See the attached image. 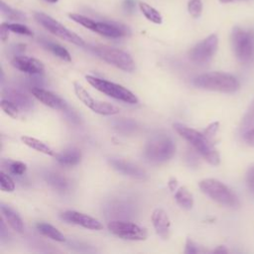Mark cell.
Segmentation results:
<instances>
[{
    "mask_svg": "<svg viewBox=\"0 0 254 254\" xmlns=\"http://www.w3.org/2000/svg\"><path fill=\"white\" fill-rule=\"evenodd\" d=\"M85 78H86L87 82L90 85H92L95 89L99 90L100 92H102L112 98L127 102L129 104L138 103L137 96L133 92H131L129 89H127L126 87H124L120 84H117V83H114V82H111L106 79H102V78H99V77H96L93 75H89V74L85 75Z\"/></svg>",
    "mask_w": 254,
    "mask_h": 254,
    "instance_id": "obj_6",
    "label": "cell"
},
{
    "mask_svg": "<svg viewBox=\"0 0 254 254\" xmlns=\"http://www.w3.org/2000/svg\"><path fill=\"white\" fill-rule=\"evenodd\" d=\"M56 159L59 164L65 167H72L77 165L81 160V152L78 149L71 148L64 152L56 155Z\"/></svg>",
    "mask_w": 254,
    "mask_h": 254,
    "instance_id": "obj_20",
    "label": "cell"
},
{
    "mask_svg": "<svg viewBox=\"0 0 254 254\" xmlns=\"http://www.w3.org/2000/svg\"><path fill=\"white\" fill-rule=\"evenodd\" d=\"M47 2H49V3H56V2H58V0H46Z\"/></svg>",
    "mask_w": 254,
    "mask_h": 254,
    "instance_id": "obj_46",
    "label": "cell"
},
{
    "mask_svg": "<svg viewBox=\"0 0 254 254\" xmlns=\"http://www.w3.org/2000/svg\"><path fill=\"white\" fill-rule=\"evenodd\" d=\"M109 164L112 166L113 169L116 171L129 176L134 179L138 180H143L146 178V173L143 169L138 167L137 165H134L130 162H126L123 160H118V159H112L109 160Z\"/></svg>",
    "mask_w": 254,
    "mask_h": 254,
    "instance_id": "obj_16",
    "label": "cell"
},
{
    "mask_svg": "<svg viewBox=\"0 0 254 254\" xmlns=\"http://www.w3.org/2000/svg\"><path fill=\"white\" fill-rule=\"evenodd\" d=\"M188 11L193 18H198L202 11V3L200 0H190L188 3Z\"/></svg>",
    "mask_w": 254,
    "mask_h": 254,
    "instance_id": "obj_36",
    "label": "cell"
},
{
    "mask_svg": "<svg viewBox=\"0 0 254 254\" xmlns=\"http://www.w3.org/2000/svg\"><path fill=\"white\" fill-rule=\"evenodd\" d=\"M21 140L25 145H27L28 147H30L38 152H41V153L49 155V156H56L55 151L49 145H47L46 143H44L43 141H41L39 139L30 137V136H23L21 138Z\"/></svg>",
    "mask_w": 254,
    "mask_h": 254,
    "instance_id": "obj_21",
    "label": "cell"
},
{
    "mask_svg": "<svg viewBox=\"0 0 254 254\" xmlns=\"http://www.w3.org/2000/svg\"><path fill=\"white\" fill-rule=\"evenodd\" d=\"M37 229L42 234H44L45 236H47V237H49L53 240H56V241H59V242H64L65 240L64 234L59 229H57L56 227H54L53 225H51L49 223L39 222L37 224Z\"/></svg>",
    "mask_w": 254,
    "mask_h": 254,
    "instance_id": "obj_24",
    "label": "cell"
},
{
    "mask_svg": "<svg viewBox=\"0 0 254 254\" xmlns=\"http://www.w3.org/2000/svg\"><path fill=\"white\" fill-rule=\"evenodd\" d=\"M68 17L72 21H74L75 23H78L81 26L85 27L86 29H89V30L93 31V28L95 26V21H93L92 19L87 18V17H85L83 15H80V14H76V13H70V14H68Z\"/></svg>",
    "mask_w": 254,
    "mask_h": 254,
    "instance_id": "obj_32",
    "label": "cell"
},
{
    "mask_svg": "<svg viewBox=\"0 0 254 254\" xmlns=\"http://www.w3.org/2000/svg\"><path fill=\"white\" fill-rule=\"evenodd\" d=\"M61 217L68 223H73V224L82 226L87 229L100 230L103 228V225L99 220H97L85 213L78 212L75 210L64 211L61 214Z\"/></svg>",
    "mask_w": 254,
    "mask_h": 254,
    "instance_id": "obj_12",
    "label": "cell"
},
{
    "mask_svg": "<svg viewBox=\"0 0 254 254\" xmlns=\"http://www.w3.org/2000/svg\"><path fill=\"white\" fill-rule=\"evenodd\" d=\"M0 8H1V12L2 14L9 20H12V21H23L26 19V16L20 12V11H17L13 8H11L10 6H8L6 3H4L3 1L1 2L0 4Z\"/></svg>",
    "mask_w": 254,
    "mask_h": 254,
    "instance_id": "obj_31",
    "label": "cell"
},
{
    "mask_svg": "<svg viewBox=\"0 0 254 254\" xmlns=\"http://www.w3.org/2000/svg\"><path fill=\"white\" fill-rule=\"evenodd\" d=\"M107 227L112 234L122 239L145 240L148 236L147 230L144 227L127 220H122V219L111 220L108 223Z\"/></svg>",
    "mask_w": 254,
    "mask_h": 254,
    "instance_id": "obj_9",
    "label": "cell"
},
{
    "mask_svg": "<svg viewBox=\"0 0 254 254\" xmlns=\"http://www.w3.org/2000/svg\"><path fill=\"white\" fill-rule=\"evenodd\" d=\"M201 250L198 248V246L193 241H191L190 239L187 240V245H186L185 253H198Z\"/></svg>",
    "mask_w": 254,
    "mask_h": 254,
    "instance_id": "obj_39",
    "label": "cell"
},
{
    "mask_svg": "<svg viewBox=\"0 0 254 254\" xmlns=\"http://www.w3.org/2000/svg\"><path fill=\"white\" fill-rule=\"evenodd\" d=\"M243 140L250 146L254 147V127L242 132Z\"/></svg>",
    "mask_w": 254,
    "mask_h": 254,
    "instance_id": "obj_38",
    "label": "cell"
},
{
    "mask_svg": "<svg viewBox=\"0 0 254 254\" xmlns=\"http://www.w3.org/2000/svg\"><path fill=\"white\" fill-rule=\"evenodd\" d=\"M174 127L176 131L185 140H187L206 162L214 166L219 164V154L211 143L209 137H207L204 133L198 132L195 129L190 128L180 123H175Z\"/></svg>",
    "mask_w": 254,
    "mask_h": 254,
    "instance_id": "obj_1",
    "label": "cell"
},
{
    "mask_svg": "<svg viewBox=\"0 0 254 254\" xmlns=\"http://www.w3.org/2000/svg\"><path fill=\"white\" fill-rule=\"evenodd\" d=\"M113 126L114 128L123 133V134H131L137 129V123L131 119H126V118H119L115 119L113 121Z\"/></svg>",
    "mask_w": 254,
    "mask_h": 254,
    "instance_id": "obj_27",
    "label": "cell"
},
{
    "mask_svg": "<svg viewBox=\"0 0 254 254\" xmlns=\"http://www.w3.org/2000/svg\"><path fill=\"white\" fill-rule=\"evenodd\" d=\"M245 181H246V185H247V188L249 189V190L254 193V164L249 166V168L247 169Z\"/></svg>",
    "mask_w": 254,
    "mask_h": 254,
    "instance_id": "obj_37",
    "label": "cell"
},
{
    "mask_svg": "<svg viewBox=\"0 0 254 254\" xmlns=\"http://www.w3.org/2000/svg\"><path fill=\"white\" fill-rule=\"evenodd\" d=\"M93 32H96L97 34L112 39L121 38L127 34L126 28L122 25L108 22H95Z\"/></svg>",
    "mask_w": 254,
    "mask_h": 254,
    "instance_id": "obj_17",
    "label": "cell"
},
{
    "mask_svg": "<svg viewBox=\"0 0 254 254\" xmlns=\"http://www.w3.org/2000/svg\"><path fill=\"white\" fill-rule=\"evenodd\" d=\"M91 50L98 58L124 71L131 72L135 69L132 57L122 50L107 46H94Z\"/></svg>",
    "mask_w": 254,
    "mask_h": 254,
    "instance_id": "obj_7",
    "label": "cell"
},
{
    "mask_svg": "<svg viewBox=\"0 0 254 254\" xmlns=\"http://www.w3.org/2000/svg\"><path fill=\"white\" fill-rule=\"evenodd\" d=\"M3 95L6 96V99L15 103L19 108L28 110L33 107V100L31 97L18 88L6 87L3 90Z\"/></svg>",
    "mask_w": 254,
    "mask_h": 254,
    "instance_id": "obj_18",
    "label": "cell"
},
{
    "mask_svg": "<svg viewBox=\"0 0 254 254\" xmlns=\"http://www.w3.org/2000/svg\"><path fill=\"white\" fill-rule=\"evenodd\" d=\"M254 127V98L251 101L248 109L246 110L240 124V129L242 132Z\"/></svg>",
    "mask_w": 254,
    "mask_h": 254,
    "instance_id": "obj_30",
    "label": "cell"
},
{
    "mask_svg": "<svg viewBox=\"0 0 254 254\" xmlns=\"http://www.w3.org/2000/svg\"><path fill=\"white\" fill-rule=\"evenodd\" d=\"M7 28L10 30V32L16 33V34H20V35H24V36H33V32L25 25L19 24V23H5Z\"/></svg>",
    "mask_w": 254,
    "mask_h": 254,
    "instance_id": "obj_34",
    "label": "cell"
},
{
    "mask_svg": "<svg viewBox=\"0 0 254 254\" xmlns=\"http://www.w3.org/2000/svg\"><path fill=\"white\" fill-rule=\"evenodd\" d=\"M41 44L47 49L49 50L52 54H54L55 56H57L58 58L65 61V62H70L71 61V57L69 55V53L67 52L66 49H64L63 46L57 44V43H54V42H51V41H48V40H44L42 39L41 40Z\"/></svg>",
    "mask_w": 254,
    "mask_h": 254,
    "instance_id": "obj_22",
    "label": "cell"
},
{
    "mask_svg": "<svg viewBox=\"0 0 254 254\" xmlns=\"http://www.w3.org/2000/svg\"><path fill=\"white\" fill-rule=\"evenodd\" d=\"M218 46V38L212 34L192 47L189 52V59L196 64H205L214 56Z\"/></svg>",
    "mask_w": 254,
    "mask_h": 254,
    "instance_id": "obj_10",
    "label": "cell"
},
{
    "mask_svg": "<svg viewBox=\"0 0 254 254\" xmlns=\"http://www.w3.org/2000/svg\"><path fill=\"white\" fill-rule=\"evenodd\" d=\"M12 65L29 74H39L44 71V64L37 59L26 57V56H18L12 60Z\"/></svg>",
    "mask_w": 254,
    "mask_h": 254,
    "instance_id": "obj_14",
    "label": "cell"
},
{
    "mask_svg": "<svg viewBox=\"0 0 254 254\" xmlns=\"http://www.w3.org/2000/svg\"><path fill=\"white\" fill-rule=\"evenodd\" d=\"M154 228L159 236L168 239L171 232V221L167 212L162 208H156L151 216Z\"/></svg>",
    "mask_w": 254,
    "mask_h": 254,
    "instance_id": "obj_15",
    "label": "cell"
},
{
    "mask_svg": "<svg viewBox=\"0 0 254 254\" xmlns=\"http://www.w3.org/2000/svg\"><path fill=\"white\" fill-rule=\"evenodd\" d=\"M169 186H170L171 190H175V188H176V186H177V181H176L175 179H172V181L169 183Z\"/></svg>",
    "mask_w": 254,
    "mask_h": 254,
    "instance_id": "obj_43",
    "label": "cell"
},
{
    "mask_svg": "<svg viewBox=\"0 0 254 254\" xmlns=\"http://www.w3.org/2000/svg\"><path fill=\"white\" fill-rule=\"evenodd\" d=\"M0 188L3 191H13L15 190L14 181L3 171L0 173Z\"/></svg>",
    "mask_w": 254,
    "mask_h": 254,
    "instance_id": "obj_35",
    "label": "cell"
},
{
    "mask_svg": "<svg viewBox=\"0 0 254 254\" xmlns=\"http://www.w3.org/2000/svg\"><path fill=\"white\" fill-rule=\"evenodd\" d=\"M177 202L186 209H190L193 205V198L190 192L185 187H181L175 193Z\"/></svg>",
    "mask_w": 254,
    "mask_h": 254,
    "instance_id": "obj_25",
    "label": "cell"
},
{
    "mask_svg": "<svg viewBox=\"0 0 254 254\" xmlns=\"http://www.w3.org/2000/svg\"><path fill=\"white\" fill-rule=\"evenodd\" d=\"M176 153V144L167 134H156L149 139L144 149L145 158L152 163L169 161Z\"/></svg>",
    "mask_w": 254,
    "mask_h": 254,
    "instance_id": "obj_3",
    "label": "cell"
},
{
    "mask_svg": "<svg viewBox=\"0 0 254 254\" xmlns=\"http://www.w3.org/2000/svg\"><path fill=\"white\" fill-rule=\"evenodd\" d=\"M231 45L240 63L249 64L254 61V31L235 27L231 33Z\"/></svg>",
    "mask_w": 254,
    "mask_h": 254,
    "instance_id": "obj_4",
    "label": "cell"
},
{
    "mask_svg": "<svg viewBox=\"0 0 254 254\" xmlns=\"http://www.w3.org/2000/svg\"><path fill=\"white\" fill-rule=\"evenodd\" d=\"M108 208L110 209V213L112 212L114 216H119V217H126V216H130L131 212H132V208L129 204L122 202V201H116L112 204H110L108 206Z\"/></svg>",
    "mask_w": 254,
    "mask_h": 254,
    "instance_id": "obj_29",
    "label": "cell"
},
{
    "mask_svg": "<svg viewBox=\"0 0 254 254\" xmlns=\"http://www.w3.org/2000/svg\"><path fill=\"white\" fill-rule=\"evenodd\" d=\"M31 92L34 97H36L39 101L44 103L45 105L57 109V110H62V111H67L68 106L66 102L60 97L59 95L53 93L52 91L40 88V87H33L31 89Z\"/></svg>",
    "mask_w": 254,
    "mask_h": 254,
    "instance_id": "obj_13",
    "label": "cell"
},
{
    "mask_svg": "<svg viewBox=\"0 0 254 254\" xmlns=\"http://www.w3.org/2000/svg\"><path fill=\"white\" fill-rule=\"evenodd\" d=\"M192 83L198 88L223 93L235 92L240 86L238 79L234 75L222 71H212L197 75L192 79Z\"/></svg>",
    "mask_w": 254,
    "mask_h": 254,
    "instance_id": "obj_2",
    "label": "cell"
},
{
    "mask_svg": "<svg viewBox=\"0 0 254 254\" xmlns=\"http://www.w3.org/2000/svg\"><path fill=\"white\" fill-rule=\"evenodd\" d=\"M218 129V123L217 122H214V123H211L206 129H205V131H204V134L207 136V137H211V136H213L214 134H215V132H216V130Z\"/></svg>",
    "mask_w": 254,
    "mask_h": 254,
    "instance_id": "obj_40",
    "label": "cell"
},
{
    "mask_svg": "<svg viewBox=\"0 0 254 254\" xmlns=\"http://www.w3.org/2000/svg\"><path fill=\"white\" fill-rule=\"evenodd\" d=\"M2 166L7 169L8 172L15 176H22L27 170L26 164L20 161H12V160H3Z\"/></svg>",
    "mask_w": 254,
    "mask_h": 254,
    "instance_id": "obj_28",
    "label": "cell"
},
{
    "mask_svg": "<svg viewBox=\"0 0 254 254\" xmlns=\"http://www.w3.org/2000/svg\"><path fill=\"white\" fill-rule=\"evenodd\" d=\"M34 18L46 30L56 35L57 37L79 47L84 46V41L78 35L65 28L64 25H62L60 22H58L51 16L42 12H36L34 13Z\"/></svg>",
    "mask_w": 254,
    "mask_h": 254,
    "instance_id": "obj_8",
    "label": "cell"
},
{
    "mask_svg": "<svg viewBox=\"0 0 254 254\" xmlns=\"http://www.w3.org/2000/svg\"><path fill=\"white\" fill-rule=\"evenodd\" d=\"M47 183L59 191H64L68 189V181L65 177L58 173H48L46 175Z\"/></svg>",
    "mask_w": 254,
    "mask_h": 254,
    "instance_id": "obj_23",
    "label": "cell"
},
{
    "mask_svg": "<svg viewBox=\"0 0 254 254\" xmlns=\"http://www.w3.org/2000/svg\"><path fill=\"white\" fill-rule=\"evenodd\" d=\"M1 108L6 114H8L9 116H11L13 118H16L18 116L19 107L15 103H13L12 101H10L8 99L1 100Z\"/></svg>",
    "mask_w": 254,
    "mask_h": 254,
    "instance_id": "obj_33",
    "label": "cell"
},
{
    "mask_svg": "<svg viewBox=\"0 0 254 254\" xmlns=\"http://www.w3.org/2000/svg\"><path fill=\"white\" fill-rule=\"evenodd\" d=\"M73 89L77 98L93 112L101 115H114L119 113L120 109L110 103L96 100L90 96V94L77 82H73Z\"/></svg>",
    "mask_w": 254,
    "mask_h": 254,
    "instance_id": "obj_11",
    "label": "cell"
},
{
    "mask_svg": "<svg viewBox=\"0 0 254 254\" xmlns=\"http://www.w3.org/2000/svg\"><path fill=\"white\" fill-rule=\"evenodd\" d=\"M198 187L204 194L222 205L229 207H236L239 205L237 195L220 181L215 179H204L199 182Z\"/></svg>",
    "mask_w": 254,
    "mask_h": 254,
    "instance_id": "obj_5",
    "label": "cell"
},
{
    "mask_svg": "<svg viewBox=\"0 0 254 254\" xmlns=\"http://www.w3.org/2000/svg\"><path fill=\"white\" fill-rule=\"evenodd\" d=\"M9 32H10V30L7 28L6 24H5V23H2V24H1V27H0V37H1V40H2L3 42H5V41L8 39V37H9Z\"/></svg>",
    "mask_w": 254,
    "mask_h": 254,
    "instance_id": "obj_41",
    "label": "cell"
},
{
    "mask_svg": "<svg viewBox=\"0 0 254 254\" xmlns=\"http://www.w3.org/2000/svg\"><path fill=\"white\" fill-rule=\"evenodd\" d=\"M1 212L3 219L7 222V224L15 231L22 232L24 230V223L20 215L13 210L10 206L1 204Z\"/></svg>",
    "mask_w": 254,
    "mask_h": 254,
    "instance_id": "obj_19",
    "label": "cell"
},
{
    "mask_svg": "<svg viewBox=\"0 0 254 254\" xmlns=\"http://www.w3.org/2000/svg\"><path fill=\"white\" fill-rule=\"evenodd\" d=\"M139 8L141 12L144 14V16L151 22L155 24H161L163 22V17L159 11H157L154 7L150 6L149 4L145 2L139 3Z\"/></svg>",
    "mask_w": 254,
    "mask_h": 254,
    "instance_id": "obj_26",
    "label": "cell"
},
{
    "mask_svg": "<svg viewBox=\"0 0 254 254\" xmlns=\"http://www.w3.org/2000/svg\"><path fill=\"white\" fill-rule=\"evenodd\" d=\"M123 6L125 8V10L127 11H132L133 8L135 7V3L133 0H125L123 3Z\"/></svg>",
    "mask_w": 254,
    "mask_h": 254,
    "instance_id": "obj_42",
    "label": "cell"
},
{
    "mask_svg": "<svg viewBox=\"0 0 254 254\" xmlns=\"http://www.w3.org/2000/svg\"><path fill=\"white\" fill-rule=\"evenodd\" d=\"M228 250L226 248H224V246H219L217 249L213 250V252H222V253H226Z\"/></svg>",
    "mask_w": 254,
    "mask_h": 254,
    "instance_id": "obj_44",
    "label": "cell"
},
{
    "mask_svg": "<svg viewBox=\"0 0 254 254\" xmlns=\"http://www.w3.org/2000/svg\"><path fill=\"white\" fill-rule=\"evenodd\" d=\"M220 2L222 3H228V2H232V1H235V0H219Z\"/></svg>",
    "mask_w": 254,
    "mask_h": 254,
    "instance_id": "obj_45",
    "label": "cell"
}]
</instances>
